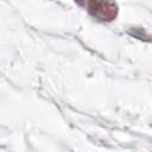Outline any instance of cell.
I'll use <instances>...</instances> for the list:
<instances>
[{
  "label": "cell",
  "mask_w": 152,
  "mask_h": 152,
  "mask_svg": "<svg viewBox=\"0 0 152 152\" xmlns=\"http://www.w3.org/2000/svg\"><path fill=\"white\" fill-rule=\"evenodd\" d=\"M128 34L138 38V39H141V40H147V42H151V37L145 32L144 28H139V27H134L132 30H128Z\"/></svg>",
  "instance_id": "cell-2"
},
{
  "label": "cell",
  "mask_w": 152,
  "mask_h": 152,
  "mask_svg": "<svg viewBox=\"0 0 152 152\" xmlns=\"http://www.w3.org/2000/svg\"><path fill=\"white\" fill-rule=\"evenodd\" d=\"M75 2L100 21H113L119 13L114 0H75Z\"/></svg>",
  "instance_id": "cell-1"
}]
</instances>
